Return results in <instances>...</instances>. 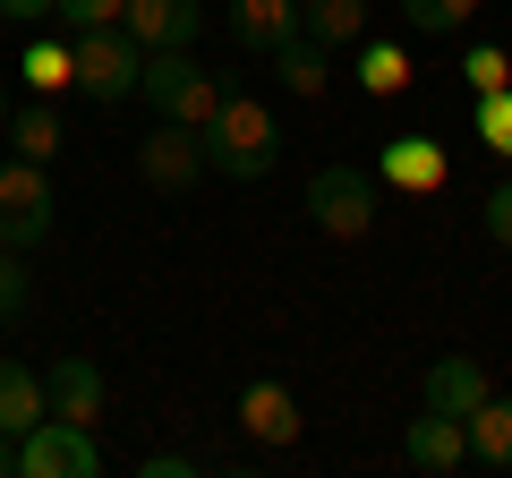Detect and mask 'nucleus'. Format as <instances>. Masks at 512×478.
I'll list each match as a JSON object with an SVG mask.
<instances>
[{
  "mask_svg": "<svg viewBox=\"0 0 512 478\" xmlns=\"http://www.w3.org/2000/svg\"><path fill=\"white\" fill-rule=\"evenodd\" d=\"M69 43H77V94L103 103V111H120L128 94H137V77H146V43L128 35V26H86V35H69Z\"/></svg>",
  "mask_w": 512,
  "mask_h": 478,
  "instance_id": "nucleus-3",
  "label": "nucleus"
},
{
  "mask_svg": "<svg viewBox=\"0 0 512 478\" xmlns=\"http://www.w3.org/2000/svg\"><path fill=\"white\" fill-rule=\"evenodd\" d=\"M265 60H274V86H282V94H299V103H308V94H325V77H333V52L308 35V26H299L291 43H274Z\"/></svg>",
  "mask_w": 512,
  "mask_h": 478,
  "instance_id": "nucleus-14",
  "label": "nucleus"
},
{
  "mask_svg": "<svg viewBox=\"0 0 512 478\" xmlns=\"http://www.w3.org/2000/svg\"><path fill=\"white\" fill-rule=\"evenodd\" d=\"M393 9H402V26H410V35H427V43L461 35V26L478 18V0H393Z\"/></svg>",
  "mask_w": 512,
  "mask_h": 478,
  "instance_id": "nucleus-21",
  "label": "nucleus"
},
{
  "mask_svg": "<svg viewBox=\"0 0 512 478\" xmlns=\"http://www.w3.org/2000/svg\"><path fill=\"white\" fill-rule=\"evenodd\" d=\"M120 18H128V0H60V9H52L60 35H86V26H120Z\"/></svg>",
  "mask_w": 512,
  "mask_h": 478,
  "instance_id": "nucleus-25",
  "label": "nucleus"
},
{
  "mask_svg": "<svg viewBox=\"0 0 512 478\" xmlns=\"http://www.w3.org/2000/svg\"><path fill=\"white\" fill-rule=\"evenodd\" d=\"M137 94H146L163 120H180V129H205V120L222 111V94H231V86H222L214 69H197V43H188V52H146V77H137Z\"/></svg>",
  "mask_w": 512,
  "mask_h": 478,
  "instance_id": "nucleus-2",
  "label": "nucleus"
},
{
  "mask_svg": "<svg viewBox=\"0 0 512 478\" xmlns=\"http://www.w3.org/2000/svg\"><path fill=\"white\" fill-rule=\"evenodd\" d=\"M18 478H103V444H94V427L35 419L18 436Z\"/></svg>",
  "mask_w": 512,
  "mask_h": 478,
  "instance_id": "nucleus-6",
  "label": "nucleus"
},
{
  "mask_svg": "<svg viewBox=\"0 0 512 478\" xmlns=\"http://www.w3.org/2000/svg\"><path fill=\"white\" fill-rule=\"evenodd\" d=\"M376 197H384V180L376 171H350V163H325L308 180V214L325 239H367L376 231Z\"/></svg>",
  "mask_w": 512,
  "mask_h": 478,
  "instance_id": "nucleus-5",
  "label": "nucleus"
},
{
  "mask_svg": "<svg viewBox=\"0 0 512 478\" xmlns=\"http://www.w3.org/2000/svg\"><path fill=\"white\" fill-rule=\"evenodd\" d=\"M52 222H60L52 171L26 163V154H9V163H0V248H43V239H52Z\"/></svg>",
  "mask_w": 512,
  "mask_h": 478,
  "instance_id": "nucleus-4",
  "label": "nucleus"
},
{
  "mask_svg": "<svg viewBox=\"0 0 512 478\" xmlns=\"http://www.w3.org/2000/svg\"><path fill=\"white\" fill-rule=\"evenodd\" d=\"M205 171H214V163H205V137H197V129H180V120H163V129L137 146V180H146L154 197H188Z\"/></svg>",
  "mask_w": 512,
  "mask_h": 478,
  "instance_id": "nucleus-7",
  "label": "nucleus"
},
{
  "mask_svg": "<svg viewBox=\"0 0 512 478\" xmlns=\"http://www.w3.org/2000/svg\"><path fill=\"white\" fill-rule=\"evenodd\" d=\"M0 137H9V86H0Z\"/></svg>",
  "mask_w": 512,
  "mask_h": 478,
  "instance_id": "nucleus-30",
  "label": "nucleus"
},
{
  "mask_svg": "<svg viewBox=\"0 0 512 478\" xmlns=\"http://www.w3.org/2000/svg\"><path fill=\"white\" fill-rule=\"evenodd\" d=\"M239 427H248V444H299V393L274 385V376H256L248 393H239Z\"/></svg>",
  "mask_w": 512,
  "mask_h": 478,
  "instance_id": "nucleus-12",
  "label": "nucleus"
},
{
  "mask_svg": "<svg viewBox=\"0 0 512 478\" xmlns=\"http://www.w3.org/2000/svg\"><path fill=\"white\" fill-rule=\"evenodd\" d=\"M52 9H60V0H0V18H9V26H43Z\"/></svg>",
  "mask_w": 512,
  "mask_h": 478,
  "instance_id": "nucleus-28",
  "label": "nucleus"
},
{
  "mask_svg": "<svg viewBox=\"0 0 512 478\" xmlns=\"http://www.w3.org/2000/svg\"><path fill=\"white\" fill-rule=\"evenodd\" d=\"M9 146H18L26 163H60L69 129H60V111H52V103H35V111H9Z\"/></svg>",
  "mask_w": 512,
  "mask_h": 478,
  "instance_id": "nucleus-20",
  "label": "nucleus"
},
{
  "mask_svg": "<svg viewBox=\"0 0 512 478\" xmlns=\"http://www.w3.org/2000/svg\"><path fill=\"white\" fill-rule=\"evenodd\" d=\"M35 299V282H26V248H0V325Z\"/></svg>",
  "mask_w": 512,
  "mask_h": 478,
  "instance_id": "nucleus-26",
  "label": "nucleus"
},
{
  "mask_svg": "<svg viewBox=\"0 0 512 478\" xmlns=\"http://www.w3.org/2000/svg\"><path fill=\"white\" fill-rule=\"evenodd\" d=\"M478 222H487V239H495V248H512V180H495V188H487Z\"/></svg>",
  "mask_w": 512,
  "mask_h": 478,
  "instance_id": "nucleus-27",
  "label": "nucleus"
},
{
  "mask_svg": "<svg viewBox=\"0 0 512 478\" xmlns=\"http://www.w3.org/2000/svg\"><path fill=\"white\" fill-rule=\"evenodd\" d=\"M0 478H18V436H0Z\"/></svg>",
  "mask_w": 512,
  "mask_h": 478,
  "instance_id": "nucleus-29",
  "label": "nucleus"
},
{
  "mask_svg": "<svg viewBox=\"0 0 512 478\" xmlns=\"http://www.w3.org/2000/svg\"><path fill=\"white\" fill-rule=\"evenodd\" d=\"M470 137H478L487 154H504V163H512V86H504V94H478V111H470Z\"/></svg>",
  "mask_w": 512,
  "mask_h": 478,
  "instance_id": "nucleus-23",
  "label": "nucleus"
},
{
  "mask_svg": "<svg viewBox=\"0 0 512 478\" xmlns=\"http://www.w3.org/2000/svg\"><path fill=\"white\" fill-rule=\"evenodd\" d=\"M461 77H470V94H504L512 86V52H504V43H470Z\"/></svg>",
  "mask_w": 512,
  "mask_h": 478,
  "instance_id": "nucleus-24",
  "label": "nucleus"
},
{
  "mask_svg": "<svg viewBox=\"0 0 512 478\" xmlns=\"http://www.w3.org/2000/svg\"><path fill=\"white\" fill-rule=\"evenodd\" d=\"M18 69H26V86H35V94H60V86H77V43L69 35H35Z\"/></svg>",
  "mask_w": 512,
  "mask_h": 478,
  "instance_id": "nucleus-19",
  "label": "nucleus"
},
{
  "mask_svg": "<svg viewBox=\"0 0 512 478\" xmlns=\"http://www.w3.org/2000/svg\"><path fill=\"white\" fill-rule=\"evenodd\" d=\"M128 35L146 43V52H188L205 35V0H128Z\"/></svg>",
  "mask_w": 512,
  "mask_h": 478,
  "instance_id": "nucleus-10",
  "label": "nucleus"
},
{
  "mask_svg": "<svg viewBox=\"0 0 512 478\" xmlns=\"http://www.w3.org/2000/svg\"><path fill=\"white\" fill-rule=\"evenodd\" d=\"M359 86L367 94H402L410 86V52L402 43H359Z\"/></svg>",
  "mask_w": 512,
  "mask_h": 478,
  "instance_id": "nucleus-22",
  "label": "nucleus"
},
{
  "mask_svg": "<svg viewBox=\"0 0 512 478\" xmlns=\"http://www.w3.org/2000/svg\"><path fill=\"white\" fill-rule=\"evenodd\" d=\"M35 419H52V393L26 359H0V436H26Z\"/></svg>",
  "mask_w": 512,
  "mask_h": 478,
  "instance_id": "nucleus-15",
  "label": "nucleus"
},
{
  "mask_svg": "<svg viewBox=\"0 0 512 478\" xmlns=\"http://www.w3.org/2000/svg\"><path fill=\"white\" fill-rule=\"evenodd\" d=\"M402 461L419 478H453L461 461H470V419H444V410L419 402V419L402 427Z\"/></svg>",
  "mask_w": 512,
  "mask_h": 478,
  "instance_id": "nucleus-9",
  "label": "nucleus"
},
{
  "mask_svg": "<svg viewBox=\"0 0 512 478\" xmlns=\"http://www.w3.org/2000/svg\"><path fill=\"white\" fill-rule=\"evenodd\" d=\"M231 35L248 52H274V43L299 35V0H231Z\"/></svg>",
  "mask_w": 512,
  "mask_h": 478,
  "instance_id": "nucleus-17",
  "label": "nucleus"
},
{
  "mask_svg": "<svg viewBox=\"0 0 512 478\" xmlns=\"http://www.w3.org/2000/svg\"><path fill=\"white\" fill-rule=\"evenodd\" d=\"M43 393H52V419H69V427H103V402H111L103 359H86V350H60L52 376H43Z\"/></svg>",
  "mask_w": 512,
  "mask_h": 478,
  "instance_id": "nucleus-8",
  "label": "nucleus"
},
{
  "mask_svg": "<svg viewBox=\"0 0 512 478\" xmlns=\"http://www.w3.org/2000/svg\"><path fill=\"white\" fill-rule=\"evenodd\" d=\"M367 18H376L367 0H299V26H308L325 52H359V43H367Z\"/></svg>",
  "mask_w": 512,
  "mask_h": 478,
  "instance_id": "nucleus-16",
  "label": "nucleus"
},
{
  "mask_svg": "<svg viewBox=\"0 0 512 478\" xmlns=\"http://www.w3.org/2000/svg\"><path fill=\"white\" fill-rule=\"evenodd\" d=\"M470 461L512 470V393H487V402L470 410Z\"/></svg>",
  "mask_w": 512,
  "mask_h": 478,
  "instance_id": "nucleus-18",
  "label": "nucleus"
},
{
  "mask_svg": "<svg viewBox=\"0 0 512 478\" xmlns=\"http://www.w3.org/2000/svg\"><path fill=\"white\" fill-rule=\"evenodd\" d=\"M487 393H495V385H487V368H478V359H461V350H453V359H436V368L419 376V402H427V410H444V419H470Z\"/></svg>",
  "mask_w": 512,
  "mask_h": 478,
  "instance_id": "nucleus-13",
  "label": "nucleus"
},
{
  "mask_svg": "<svg viewBox=\"0 0 512 478\" xmlns=\"http://www.w3.org/2000/svg\"><path fill=\"white\" fill-rule=\"evenodd\" d=\"M197 137H205V163H214L222 180H265V171L282 163V129H274V111L256 103V94H222V111Z\"/></svg>",
  "mask_w": 512,
  "mask_h": 478,
  "instance_id": "nucleus-1",
  "label": "nucleus"
},
{
  "mask_svg": "<svg viewBox=\"0 0 512 478\" xmlns=\"http://www.w3.org/2000/svg\"><path fill=\"white\" fill-rule=\"evenodd\" d=\"M444 171H453V163H444V146H436V137H393V146L376 154V180L393 188V197H436V188H444Z\"/></svg>",
  "mask_w": 512,
  "mask_h": 478,
  "instance_id": "nucleus-11",
  "label": "nucleus"
}]
</instances>
